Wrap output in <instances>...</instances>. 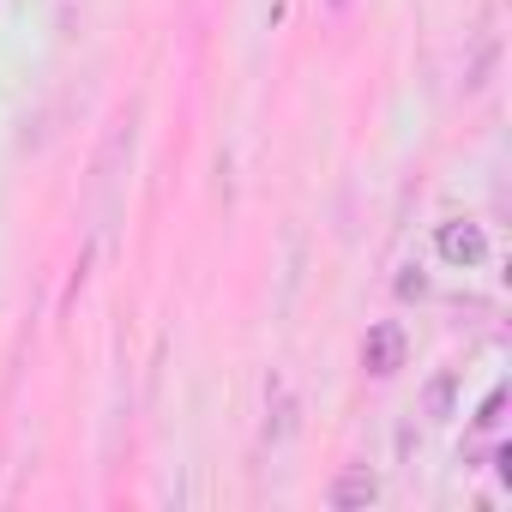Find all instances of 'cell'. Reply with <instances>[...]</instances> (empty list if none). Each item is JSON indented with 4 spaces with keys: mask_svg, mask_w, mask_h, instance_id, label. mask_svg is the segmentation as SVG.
<instances>
[{
    "mask_svg": "<svg viewBox=\"0 0 512 512\" xmlns=\"http://www.w3.org/2000/svg\"><path fill=\"white\" fill-rule=\"evenodd\" d=\"M434 247H440L446 266H482V260H488V235H482V223H470V217L440 223V229H434Z\"/></svg>",
    "mask_w": 512,
    "mask_h": 512,
    "instance_id": "cell-1",
    "label": "cell"
},
{
    "mask_svg": "<svg viewBox=\"0 0 512 512\" xmlns=\"http://www.w3.org/2000/svg\"><path fill=\"white\" fill-rule=\"evenodd\" d=\"M362 368H368L374 380H386V374L404 368V326H398V320L368 326V338H362Z\"/></svg>",
    "mask_w": 512,
    "mask_h": 512,
    "instance_id": "cell-2",
    "label": "cell"
},
{
    "mask_svg": "<svg viewBox=\"0 0 512 512\" xmlns=\"http://www.w3.org/2000/svg\"><path fill=\"white\" fill-rule=\"evenodd\" d=\"M368 500H380V476H374L368 464L338 470V482H332V506H338V512H350V506H368Z\"/></svg>",
    "mask_w": 512,
    "mask_h": 512,
    "instance_id": "cell-3",
    "label": "cell"
},
{
    "mask_svg": "<svg viewBox=\"0 0 512 512\" xmlns=\"http://www.w3.org/2000/svg\"><path fill=\"white\" fill-rule=\"evenodd\" d=\"M452 386H458L452 374H440V380L428 386V416H446V410H452Z\"/></svg>",
    "mask_w": 512,
    "mask_h": 512,
    "instance_id": "cell-4",
    "label": "cell"
}]
</instances>
